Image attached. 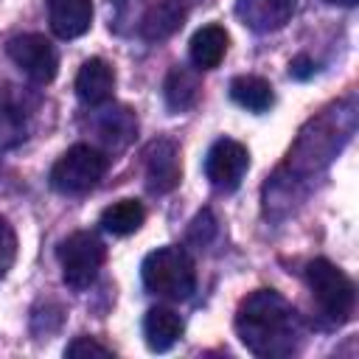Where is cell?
<instances>
[{
  "mask_svg": "<svg viewBox=\"0 0 359 359\" xmlns=\"http://www.w3.org/2000/svg\"><path fill=\"white\" fill-rule=\"evenodd\" d=\"M14 258H17V236H14L11 224L0 216V280H3L6 272L11 269Z\"/></svg>",
  "mask_w": 359,
  "mask_h": 359,
  "instance_id": "ffe728a7",
  "label": "cell"
},
{
  "mask_svg": "<svg viewBox=\"0 0 359 359\" xmlns=\"http://www.w3.org/2000/svg\"><path fill=\"white\" fill-rule=\"evenodd\" d=\"M306 283L331 323L342 325L351 320L356 309V286L339 266H334L325 258H314L306 264Z\"/></svg>",
  "mask_w": 359,
  "mask_h": 359,
  "instance_id": "3957f363",
  "label": "cell"
},
{
  "mask_svg": "<svg viewBox=\"0 0 359 359\" xmlns=\"http://www.w3.org/2000/svg\"><path fill=\"white\" fill-rule=\"evenodd\" d=\"M182 328H185L182 317L174 309H168V306H154L143 317V337H146V345L154 353L168 351L182 337Z\"/></svg>",
  "mask_w": 359,
  "mask_h": 359,
  "instance_id": "9a60e30c",
  "label": "cell"
},
{
  "mask_svg": "<svg viewBox=\"0 0 359 359\" xmlns=\"http://www.w3.org/2000/svg\"><path fill=\"white\" fill-rule=\"evenodd\" d=\"M93 129L107 149L118 151V149H126L132 143V137L137 132V118L123 104H107V107L101 104V109L93 118Z\"/></svg>",
  "mask_w": 359,
  "mask_h": 359,
  "instance_id": "8fae6325",
  "label": "cell"
},
{
  "mask_svg": "<svg viewBox=\"0 0 359 359\" xmlns=\"http://www.w3.org/2000/svg\"><path fill=\"white\" fill-rule=\"evenodd\" d=\"M199 76L191 70V67H171L168 76H165V84H163V95H165V104L171 112H185L196 104L199 98Z\"/></svg>",
  "mask_w": 359,
  "mask_h": 359,
  "instance_id": "e0dca14e",
  "label": "cell"
},
{
  "mask_svg": "<svg viewBox=\"0 0 359 359\" xmlns=\"http://www.w3.org/2000/svg\"><path fill=\"white\" fill-rule=\"evenodd\" d=\"M227 31L222 25H202L191 36V62L199 70H213L227 53Z\"/></svg>",
  "mask_w": 359,
  "mask_h": 359,
  "instance_id": "2e32d148",
  "label": "cell"
},
{
  "mask_svg": "<svg viewBox=\"0 0 359 359\" xmlns=\"http://www.w3.org/2000/svg\"><path fill=\"white\" fill-rule=\"evenodd\" d=\"M112 87H115V73H112V67H109L104 59L93 56V59H87V62L79 67L76 93H79V98H81L84 104H90V107L107 104V101L112 98Z\"/></svg>",
  "mask_w": 359,
  "mask_h": 359,
  "instance_id": "5bb4252c",
  "label": "cell"
},
{
  "mask_svg": "<svg viewBox=\"0 0 359 359\" xmlns=\"http://www.w3.org/2000/svg\"><path fill=\"white\" fill-rule=\"evenodd\" d=\"M36 107H39V98L34 93L14 84L0 87V146L3 149L20 146L28 137Z\"/></svg>",
  "mask_w": 359,
  "mask_h": 359,
  "instance_id": "52a82bcc",
  "label": "cell"
},
{
  "mask_svg": "<svg viewBox=\"0 0 359 359\" xmlns=\"http://www.w3.org/2000/svg\"><path fill=\"white\" fill-rule=\"evenodd\" d=\"M146 222V208L137 199H121L112 202L109 208H104L101 213V227L112 236H129L135 230H140V224Z\"/></svg>",
  "mask_w": 359,
  "mask_h": 359,
  "instance_id": "d6986e66",
  "label": "cell"
},
{
  "mask_svg": "<svg viewBox=\"0 0 359 359\" xmlns=\"http://www.w3.org/2000/svg\"><path fill=\"white\" fill-rule=\"evenodd\" d=\"M185 14L188 8L182 0H157L140 17V36L146 42H163L182 28Z\"/></svg>",
  "mask_w": 359,
  "mask_h": 359,
  "instance_id": "7c38bea8",
  "label": "cell"
},
{
  "mask_svg": "<svg viewBox=\"0 0 359 359\" xmlns=\"http://www.w3.org/2000/svg\"><path fill=\"white\" fill-rule=\"evenodd\" d=\"M65 356H73V359H81V356H112V348L95 342L93 337H76L65 348Z\"/></svg>",
  "mask_w": 359,
  "mask_h": 359,
  "instance_id": "7402d4cb",
  "label": "cell"
},
{
  "mask_svg": "<svg viewBox=\"0 0 359 359\" xmlns=\"http://www.w3.org/2000/svg\"><path fill=\"white\" fill-rule=\"evenodd\" d=\"M230 98L250 112H266L275 101V93L272 84L261 76H238L230 81Z\"/></svg>",
  "mask_w": 359,
  "mask_h": 359,
  "instance_id": "ac0fdd59",
  "label": "cell"
},
{
  "mask_svg": "<svg viewBox=\"0 0 359 359\" xmlns=\"http://www.w3.org/2000/svg\"><path fill=\"white\" fill-rule=\"evenodd\" d=\"M48 20L59 39H76L90 31L93 0H48Z\"/></svg>",
  "mask_w": 359,
  "mask_h": 359,
  "instance_id": "4fadbf2b",
  "label": "cell"
},
{
  "mask_svg": "<svg viewBox=\"0 0 359 359\" xmlns=\"http://www.w3.org/2000/svg\"><path fill=\"white\" fill-rule=\"evenodd\" d=\"M6 53L34 84H50L56 79L59 56L42 34H20L8 39Z\"/></svg>",
  "mask_w": 359,
  "mask_h": 359,
  "instance_id": "8992f818",
  "label": "cell"
},
{
  "mask_svg": "<svg viewBox=\"0 0 359 359\" xmlns=\"http://www.w3.org/2000/svg\"><path fill=\"white\" fill-rule=\"evenodd\" d=\"M325 3H331V6H345V8H351V6H356L359 0H325Z\"/></svg>",
  "mask_w": 359,
  "mask_h": 359,
  "instance_id": "cb8c5ba5",
  "label": "cell"
},
{
  "mask_svg": "<svg viewBox=\"0 0 359 359\" xmlns=\"http://www.w3.org/2000/svg\"><path fill=\"white\" fill-rule=\"evenodd\" d=\"M140 278L149 292L168 297V300H185L196 289L194 258L188 255V250L174 247V244L157 247L154 252H149L143 258Z\"/></svg>",
  "mask_w": 359,
  "mask_h": 359,
  "instance_id": "7a4b0ae2",
  "label": "cell"
},
{
  "mask_svg": "<svg viewBox=\"0 0 359 359\" xmlns=\"http://www.w3.org/2000/svg\"><path fill=\"white\" fill-rule=\"evenodd\" d=\"M250 168V151L233 137H222L208 149L205 177L216 191H236Z\"/></svg>",
  "mask_w": 359,
  "mask_h": 359,
  "instance_id": "ba28073f",
  "label": "cell"
},
{
  "mask_svg": "<svg viewBox=\"0 0 359 359\" xmlns=\"http://www.w3.org/2000/svg\"><path fill=\"white\" fill-rule=\"evenodd\" d=\"M314 70H317V67H314V62H311L306 53H300V56H294V59L289 62V73H292L294 79H309Z\"/></svg>",
  "mask_w": 359,
  "mask_h": 359,
  "instance_id": "603a6c76",
  "label": "cell"
},
{
  "mask_svg": "<svg viewBox=\"0 0 359 359\" xmlns=\"http://www.w3.org/2000/svg\"><path fill=\"white\" fill-rule=\"evenodd\" d=\"M182 180L180 149L174 140L160 137L146 149V185L151 194H168Z\"/></svg>",
  "mask_w": 359,
  "mask_h": 359,
  "instance_id": "9c48e42d",
  "label": "cell"
},
{
  "mask_svg": "<svg viewBox=\"0 0 359 359\" xmlns=\"http://www.w3.org/2000/svg\"><path fill=\"white\" fill-rule=\"evenodd\" d=\"M236 334L250 353L261 359H283L297 353L303 323L283 294L275 289H255L238 303Z\"/></svg>",
  "mask_w": 359,
  "mask_h": 359,
  "instance_id": "6da1fadb",
  "label": "cell"
},
{
  "mask_svg": "<svg viewBox=\"0 0 359 359\" xmlns=\"http://www.w3.org/2000/svg\"><path fill=\"white\" fill-rule=\"evenodd\" d=\"M294 6L297 0H236V14L250 31L269 34L292 20Z\"/></svg>",
  "mask_w": 359,
  "mask_h": 359,
  "instance_id": "30bf717a",
  "label": "cell"
},
{
  "mask_svg": "<svg viewBox=\"0 0 359 359\" xmlns=\"http://www.w3.org/2000/svg\"><path fill=\"white\" fill-rule=\"evenodd\" d=\"M213 236H216V219H213V213L210 210L196 213V219L191 222V230H188V241H194L196 247H205Z\"/></svg>",
  "mask_w": 359,
  "mask_h": 359,
  "instance_id": "44dd1931",
  "label": "cell"
},
{
  "mask_svg": "<svg viewBox=\"0 0 359 359\" xmlns=\"http://www.w3.org/2000/svg\"><path fill=\"white\" fill-rule=\"evenodd\" d=\"M107 261L104 241L90 230H76L59 244L62 278L70 289H87Z\"/></svg>",
  "mask_w": 359,
  "mask_h": 359,
  "instance_id": "5b68a950",
  "label": "cell"
},
{
  "mask_svg": "<svg viewBox=\"0 0 359 359\" xmlns=\"http://www.w3.org/2000/svg\"><path fill=\"white\" fill-rule=\"evenodd\" d=\"M109 157L87 143H76L70 146L50 168V185L59 194L76 196V194H87L90 188L98 185V180L107 174Z\"/></svg>",
  "mask_w": 359,
  "mask_h": 359,
  "instance_id": "277c9868",
  "label": "cell"
}]
</instances>
